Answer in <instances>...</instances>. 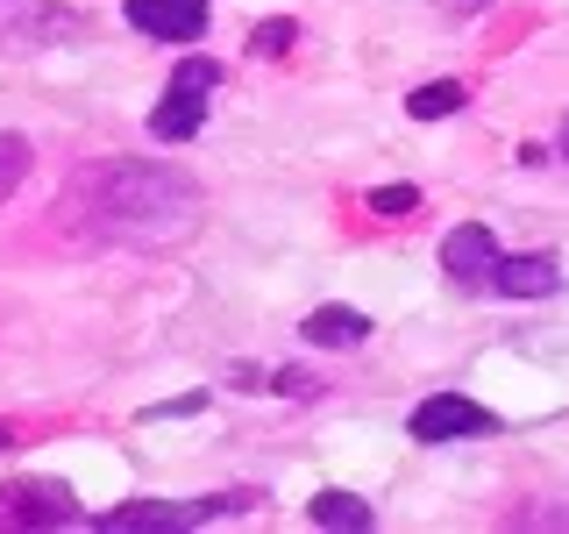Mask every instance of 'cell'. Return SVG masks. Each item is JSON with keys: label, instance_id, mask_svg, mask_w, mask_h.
I'll use <instances>...</instances> for the list:
<instances>
[{"label": "cell", "instance_id": "cell-1", "mask_svg": "<svg viewBox=\"0 0 569 534\" xmlns=\"http://www.w3.org/2000/svg\"><path fill=\"white\" fill-rule=\"evenodd\" d=\"M200 178L178 165H150V157H100L64 192V228L114 249H178L200 228Z\"/></svg>", "mask_w": 569, "mask_h": 534}, {"label": "cell", "instance_id": "cell-2", "mask_svg": "<svg viewBox=\"0 0 569 534\" xmlns=\"http://www.w3.org/2000/svg\"><path fill=\"white\" fill-rule=\"evenodd\" d=\"M213 93H221V65H213V58H186V65L171 71V86L157 93V107H150V136H157V142L200 136Z\"/></svg>", "mask_w": 569, "mask_h": 534}, {"label": "cell", "instance_id": "cell-3", "mask_svg": "<svg viewBox=\"0 0 569 534\" xmlns=\"http://www.w3.org/2000/svg\"><path fill=\"white\" fill-rule=\"evenodd\" d=\"M86 14L64 0H0V58H36V50L79 43Z\"/></svg>", "mask_w": 569, "mask_h": 534}, {"label": "cell", "instance_id": "cell-4", "mask_svg": "<svg viewBox=\"0 0 569 534\" xmlns=\"http://www.w3.org/2000/svg\"><path fill=\"white\" fill-rule=\"evenodd\" d=\"M79 527V492L64 477H8L0 485V534H58Z\"/></svg>", "mask_w": 569, "mask_h": 534}, {"label": "cell", "instance_id": "cell-5", "mask_svg": "<svg viewBox=\"0 0 569 534\" xmlns=\"http://www.w3.org/2000/svg\"><path fill=\"white\" fill-rule=\"evenodd\" d=\"M406 435L413 442H477V435H498V414L462 399V392H435V399H420L406 414Z\"/></svg>", "mask_w": 569, "mask_h": 534}, {"label": "cell", "instance_id": "cell-6", "mask_svg": "<svg viewBox=\"0 0 569 534\" xmlns=\"http://www.w3.org/2000/svg\"><path fill=\"white\" fill-rule=\"evenodd\" d=\"M121 14H129V29L157 36V43H200L213 22L207 0H121Z\"/></svg>", "mask_w": 569, "mask_h": 534}, {"label": "cell", "instance_id": "cell-7", "mask_svg": "<svg viewBox=\"0 0 569 534\" xmlns=\"http://www.w3.org/2000/svg\"><path fill=\"white\" fill-rule=\"evenodd\" d=\"M213 513L207 506H171V498H129V506H114V513H100V534H192V527H207Z\"/></svg>", "mask_w": 569, "mask_h": 534}, {"label": "cell", "instance_id": "cell-8", "mask_svg": "<svg viewBox=\"0 0 569 534\" xmlns=\"http://www.w3.org/2000/svg\"><path fill=\"white\" fill-rule=\"evenodd\" d=\"M491 264H498V236H491L485 221L449 228V243H441V271H449L456 285H485V278H491Z\"/></svg>", "mask_w": 569, "mask_h": 534}, {"label": "cell", "instance_id": "cell-9", "mask_svg": "<svg viewBox=\"0 0 569 534\" xmlns=\"http://www.w3.org/2000/svg\"><path fill=\"white\" fill-rule=\"evenodd\" d=\"M485 285H491L498 299H548L562 285V264L556 257H498Z\"/></svg>", "mask_w": 569, "mask_h": 534}, {"label": "cell", "instance_id": "cell-10", "mask_svg": "<svg viewBox=\"0 0 569 534\" xmlns=\"http://www.w3.org/2000/svg\"><path fill=\"white\" fill-rule=\"evenodd\" d=\"M299 343H307V349H356V343H370V314H356V307H313L307 320H299Z\"/></svg>", "mask_w": 569, "mask_h": 534}, {"label": "cell", "instance_id": "cell-11", "mask_svg": "<svg viewBox=\"0 0 569 534\" xmlns=\"http://www.w3.org/2000/svg\"><path fill=\"white\" fill-rule=\"evenodd\" d=\"M307 521L328 527V534H363V527H370V506H363L356 492H313V498H307Z\"/></svg>", "mask_w": 569, "mask_h": 534}, {"label": "cell", "instance_id": "cell-12", "mask_svg": "<svg viewBox=\"0 0 569 534\" xmlns=\"http://www.w3.org/2000/svg\"><path fill=\"white\" fill-rule=\"evenodd\" d=\"M456 107H462L456 79H435V86H413V93H406V115L413 121H441V115H456Z\"/></svg>", "mask_w": 569, "mask_h": 534}, {"label": "cell", "instance_id": "cell-13", "mask_svg": "<svg viewBox=\"0 0 569 534\" xmlns=\"http://www.w3.org/2000/svg\"><path fill=\"white\" fill-rule=\"evenodd\" d=\"M29 165H36V150H29V136H14V129H0V207L14 200V186L29 178Z\"/></svg>", "mask_w": 569, "mask_h": 534}, {"label": "cell", "instance_id": "cell-14", "mask_svg": "<svg viewBox=\"0 0 569 534\" xmlns=\"http://www.w3.org/2000/svg\"><path fill=\"white\" fill-rule=\"evenodd\" d=\"M413 207H420V186H406V178L370 186V214H391V221H399V214H413Z\"/></svg>", "mask_w": 569, "mask_h": 534}, {"label": "cell", "instance_id": "cell-15", "mask_svg": "<svg viewBox=\"0 0 569 534\" xmlns=\"http://www.w3.org/2000/svg\"><path fill=\"white\" fill-rule=\"evenodd\" d=\"M292 50V22H257L249 29V58H284Z\"/></svg>", "mask_w": 569, "mask_h": 534}, {"label": "cell", "instance_id": "cell-16", "mask_svg": "<svg viewBox=\"0 0 569 534\" xmlns=\"http://www.w3.org/2000/svg\"><path fill=\"white\" fill-rule=\"evenodd\" d=\"M200 392H186V399H164V406H142V421H186V414H200Z\"/></svg>", "mask_w": 569, "mask_h": 534}, {"label": "cell", "instance_id": "cell-17", "mask_svg": "<svg viewBox=\"0 0 569 534\" xmlns=\"http://www.w3.org/2000/svg\"><path fill=\"white\" fill-rule=\"evenodd\" d=\"M527 521H569V506H527V513H520V527H527Z\"/></svg>", "mask_w": 569, "mask_h": 534}, {"label": "cell", "instance_id": "cell-18", "mask_svg": "<svg viewBox=\"0 0 569 534\" xmlns=\"http://www.w3.org/2000/svg\"><path fill=\"white\" fill-rule=\"evenodd\" d=\"M0 449H14V427L8 421H0Z\"/></svg>", "mask_w": 569, "mask_h": 534}, {"label": "cell", "instance_id": "cell-19", "mask_svg": "<svg viewBox=\"0 0 569 534\" xmlns=\"http://www.w3.org/2000/svg\"><path fill=\"white\" fill-rule=\"evenodd\" d=\"M562 157H569V129H562Z\"/></svg>", "mask_w": 569, "mask_h": 534}]
</instances>
